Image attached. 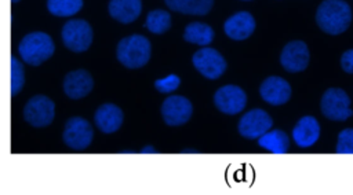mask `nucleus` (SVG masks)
Instances as JSON below:
<instances>
[{"instance_id":"24","label":"nucleus","mask_w":353,"mask_h":195,"mask_svg":"<svg viewBox=\"0 0 353 195\" xmlns=\"http://www.w3.org/2000/svg\"><path fill=\"white\" fill-rule=\"evenodd\" d=\"M23 67L15 56H11V96H15L23 87Z\"/></svg>"},{"instance_id":"12","label":"nucleus","mask_w":353,"mask_h":195,"mask_svg":"<svg viewBox=\"0 0 353 195\" xmlns=\"http://www.w3.org/2000/svg\"><path fill=\"white\" fill-rule=\"evenodd\" d=\"M280 63L290 73H298L305 70L309 63L307 45L299 40L290 41L281 51Z\"/></svg>"},{"instance_id":"5","label":"nucleus","mask_w":353,"mask_h":195,"mask_svg":"<svg viewBox=\"0 0 353 195\" xmlns=\"http://www.w3.org/2000/svg\"><path fill=\"white\" fill-rule=\"evenodd\" d=\"M62 41L66 48L74 52H83L92 43V29L84 19H72L62 27Z\"/></svg>"},{"instance_id":"23","label":"nucleus","mask_w":353,"mask_h":195,"mask_svg":"<svg viewBox=\"0 0 353 195\" xmlns=\"http://www.w3.org/2000/svg\"><path fill=\"white\" fill-rule=\"evenodd\" d=\"M146 27L156 34L164 33L171 26V16L164 10H153L146 16Z\"/></svg>"},{"instance_id":"22","label":"nucleus","mask_w":353,"mask_h":195,"mask_svg":"<svg viewBox=\"0 0 353 195\" xmlns=\"http://www.w3.org/2000/svg\"><path fill=\"white\" fill-rule=\"evenodd\" d=\"M83 0H47V8L52 15L70 16L80 11Z\"/></svg>"},{"instance_id":"2","label":"nucleus","mask_w":353,"mask_h":195,"mask_svg":"<svg viewBox=\"0 0 353 195\" xmlns=\"http://www.w3.org/2000/svg\"><path fill=\"white\" fill-rule=\"evenodd\" d=\"M117 59L128 69H138L148 63L150 58V43L141 34L124 37L117 44Z\"/></svg>"},{"instance_id":"21","label":"nucleus","mask_w":353,"mask_h":195,"mask_svg":"<svg viewBox=\"0 0 353 195\" xmlns=\"http://www.w3.org/2000/svg\"><path fill=\"white\" fill-rule=\"evenodd\" d=\"M183 38L192 44H199V45H207L212 41L214 38V30L201 22H192L186 26Z\"/></svg>"},{"instance_id":"16","label":"nucleus","mask_w":353,"mask_h":195,"mask_svg":"<svg viewBox=\"0 0 353 195\" xmlns=\"http://www.w3.org/2000/svg\"><path fill=\"white\" fill-rule=\"evenodd\" d=\"M94 121L103 133H113L123 124V111L116 104L105 103L97 108Z\"/></svg>"},{"instance_id":"20","label":"nucleus","mask_w":353,"mask_h":195,"mask_svg":"<svg viewBox=\"0 0 353 195\" xmlns=\"http://www.w3.org/2000/svg\"><path fill=\"white\" fill-rule=\"evenodd\" d=\"M258 143L261 147L273 154H284L290 147L288 136L280 129L266 132L265 135L258 137Z\"/></svg>"},{"instance_id":"25","label":"nucleus","mask_w":353,"mask_h":195,"mask_svg":"<svg viewBox=\"0 0 353 195\" xmlns=\"http://www.w3.org/2000/svg\"><path fill=\"white\" fill-rule=\"evenodd\" d=\"M338 154H353V129L346 128L338 135L336 141Z\"/></svg>"},{"instance_id":"18","label":"nucleus","mask_w":353,"mask_h":195,"mask_svg":"<svg viewBox=\"0 0 353 195\" xmlns=\"http://www.w3.org/2000/svg\"><path fill=\"white\" fill-rule=\"evenodd\" d=\"M141 7V0H110L109 14L121 23H130L139 16Z\"/></svg>"},{"instance_id":"28","label":"nucleus","mask_w":353,"mask_h":195,"mask_svg":"<svg viewBox=\"0 0 353 195\" xmlns=\"http://www.w3.org/2000/svg\"><path fill=\"white\" fill-rule=\"evenodd\" d=\"M11 1H14V3H15V1H18V0H11Z\"/></svg>"},{"instance_id":"10","label":"nucleus","mask_w":353,"mask_h":195,"mask_svg":"<svg viewBox=\"0 0 353 195\" xmlns=\"http://www.w3.org/2000/svg\"><path fill=\"white\" fill-rule=\"evenodd\" d=\"M192 113H193V107L189 99L179 95L167 98L161 104L163 119L165 121L167 125H171V126L182 125L188 122Z\"/></svg>"},{"instance_id":"26","label":"nucleus","mask_w":353,"mask_h":195,"mask_svg":"<svg viewBox=\"0 0 353 195\" xmlns=\"http://www.w3.org/2000/svg\"><path fill=\"white\" fill-rule=\"evenodd\" d=\"M179 84H181V80L175 74H170L165 78H160V80L154 81V87L157 88L159 92H163V93L172 92L174 89H176L179 87Z\"/></svg>"},{"instance_id":"15","label":"nucleus","mask_w":353,"mask_h":195,"mask_svg":"<svg viewBox=\"0 0 353 195\" xmlns=\"http://www.w3.org/2000/svg\"><path fill=\"white\" fill-rule=\"evenodd\" d=\"M223 29L228 37L233 40H244L254 32L255 19L250 12L240 11L226 19Z\"/></svg>"},{"instance_id":"7","label":"nucleus","mask_w":353,"mask_h":195,"mask_svg":"<svg viewBox=\"0 0 353 195\" xmlns=\"http://www.w3.org/2000/svg\"><path fill=\"white\" fill-rule=\"evenodd\" d=\"M94 136L92 126L81 117L68 119L63 130V143L72 150H84L91 144Z\"/></svg>"},{"instance_id":"14","label":"nucleus","mask_w":353,"mask_h":195,"mask_svg":"<svg viewBox=\"0 0 353 195\" xmlns=\"http://www.w3.org/2000/svg\"><path fill=\"white\" fill-rule=\"evenodd\" d=\"M94 87L92 77L85 70H74L63 78V91L70 99H81L91 92Z\"/></svg>"},{"instance_id":"4","label":"nucleus","mask_w":353,"mask_h":195,"mask_svg":"<svg viewBox=\"0 0 353 195\" xmlns=\"http://www.w3.org/2000/svg\"><path fill=\"white\" fill-rule=\"evenodd\" d=\"M320 108L323 115L331 121H345L353 115L350 98L341 88H328L321 96Z\"/></svg>"},{"instance_id":"17","label":"nucleus","mask_w":353,"mask_h":195,"mask_svg":"<svg viewBox=\"0 0 353 195\" xmlns=\"http://www.w3.org/2000/svg\"><path fill=\"white\" fill-rule=\"evenodd\" d=\"M320 136V125L314 117H302L292 129V139L299 147L313 146Z\"/></svg>"},{"instance_id":"3","label":"nucleus","mask_w":353,"mask_h":195,"mask_svg":"<svg viewBox=\"0 0 353 195\" xmlns=\"http://www.w3.org/2000/svg\"><path fill=\"white\" fill-rule=\"evenodd\" d=\"M18 51L26 63L39 66L54 54V43L47 33L33 32L21 40Z\"/></svg>"},{"instance_id":"1","label":"nucleus","mask_w":353,"mask_h":195,"mask_svg":"<svg viewBox=\"0 0 353 195\" xmlns=\"http://www.w3.org/2000/svg\"><path fill=\"white\" fill-rule=\"evenodd\" d=\"M316 22L323 32L341 34L352 22L350 5L345 0H324L317 8Z\"/></svg>"},{"instance_id":"8","label":"nucleus","mask_w":353,"mask_h":195,"mask_svg":"<svg viewBox=\"0 0 353 195\" xmlns=\"http://www.w3.org/2000/svg\"><path fill=\"white\" fill-rule=\"evenodd\" d=\"M192 62L194 67L205 78L215 80L223 74L226 70V60L223 56L214 48H201L194 52Z\"/></svg>"},{"instance_id":"13","label":"nucleus","mask_w":353,"mask_h":195,"mask_svg":"<svg viewBox=\"0 0 353 195\" xmlns=\"http://www.w3.org/2000/svg\"><path fill=\"white\" fill-rule=\"evenodd\" d=\"M259 93L265 102L273 106L284 104L288 102L291 96V87L290 84L277 76L268 77L259 88Z\"/></svg>"},{"instance_id":"19","label":"nucleus","mask_w":353,"mask_h":195,"mask_svg":"<svg viewBox=\"0 0 353 195\" xmlns=\"http://www.w3.org/2000/svg\"><path fill=\"white\" fill-rule=\"evenodd\" d=\"M164 1L171 10L182 14H190V15H205L214 4V0H164Z\"/></svg>"},{"instance_id":"9","label":"nucleus","mask_w":353,"mask_h":195,"mask_svg":"<svg viewBox=\"0 0 353 195\" xmlns=\"http://www.w3.org/2000/svg\"><path fill=\"white\" fill-rule=\"evenodd\" d=\"M270 115L261 108L247 111L239 121V133L245 139H256L272 128Z\"/></svg>"},{"instance_id":"11","label":"nucleus","mask_w":353,"mask_h":195,"mask_svg":"<svg viewBox=\"0 0 353 195\" xmlns=\"http://www.w3.org/2000/svg\"><path fill=\"white\" fill-rule=\"evenodd\" d=\"M214 103L225 114L240 113L247 103L245 92L237 85H225L219 88L214 95Z\"/></svg>"},{"instance_id":"6","label":"nucleus","mask_w":353,"mask_h":195,"mask_svg":"<svg viewBox=\"0 0 353 195\" xmlns=\"http://www.w3.org/2000/svg\"><path fill=\"white\" fill-rule=\"evenodd\" d=\"M55 113V106L51 99L44 95H36L28 100L23 108V118L28 124L36 128L51 124Z\"/></svg>"},{"instance_id":"27","label":"nucleus","mask_w":353,"mask_h":195,"mask_svg":"<svg viewBox=\"0 0 353 195\" xmlns=\"http://www.w3.org/2000/svg\"><path fill=\"white\" fill-rule=\"evenodd\" d=\"M341 66L343 71L352 74L353 73V49H347L341 56Z\"/></svg>"}]
</instances>
